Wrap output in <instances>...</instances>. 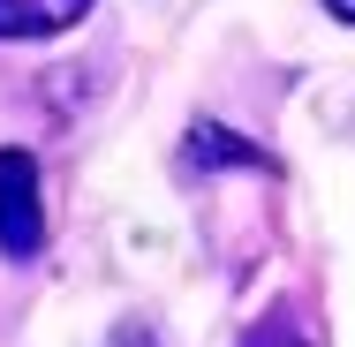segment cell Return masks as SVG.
<instances>
[{"mask_svg":"<svg viewBox=\"0 0 355 347\" xmlns=\"http://www.w3.org/2000/svg\"><path fill=\"white\" fill-rule=\"evenodd\" d=\"M242 347H302V332L287 325V317H265V325H250V340Z\"/></svg>","mask_w":355,"mask_h":347,"instance_id":"obj_4","label":"cell"},{"mask_svg":"<svg viewBox=\"0 0 355 347\" xmlns=\"http://www.w3.org/2000/svg\"><path fill=\"white\" fill-rule=\"evenodd\" d=\"M114 347H151V332H121V340H114Z\"/></svg>","mask_w":355,"mask_h":347,"instance_id":"obj_6","label":"cell"},{"mask_svg":"<svg viewBox=\"0 0 355 347\" xmlns=\"http://www.w3.org/2000/svg\"><path fill=\"white\" fill-rule=\"evenodd\" d=\"M189 166H272V159H265L257 143H242V136H227V129L205 121V129L189 136Z\"/></svg>","mask_w":355,"mask_h":347,"instance_id":"obj_3","label":"cell"},{"mask_svg":"<svg viewBox=\"0 0 355 347\" xmlns=\"http://www.w3.org/2000/svg\"><path fill=\"white\" fill-rule=\"evenodd\" d=\"M83 8L91 0H0V38H53L83 23Z\"/></svg>","mask_w":355,"mask_h":347,"instance_id":"obj_2","label":"cell"},{"mask_svg":"<svg viewBox=\"0 0 355 347\" xmlns=\"http://www.w3.org/2000/svg\"><path fill=\"white\" fill-rule=\"evenodd\" d=\"M325 8H333V15H340V23H355V0H325Z\"/></svg>","mask_w":355,"mask_h":347,"instance_id":"obj_5","label":"cell"},{"mask_svg":"<svg viewBox=\"0 0 355 347\" xmlns=\"http://www.w3.org/2000/svg\"><path fill=\"white\" fill-rule=\"evenodd\" d=\"M46 249V197H38V159L0 151V257H38Z\"/></svg>","mask_w":355,"mask_h":347,"instance_id":"obj_1","label":"cell"}]
</instances>
